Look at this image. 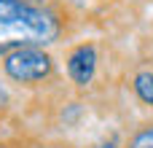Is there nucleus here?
<instances>
[{
    "label": "nucleus",
    "mask_w": 153,
    "mask_h": 148,
    "mask_svg": "<svg viewBox=\"0 0 153 148\" xmlns=\"http://www.w3.org/2000/svg\"><path fill=\"white\" fill-rule=\"evenodd\" d=\"M62 32V19L38 0H0V54L19 46H46Z\"/></svg>",
    "instance_id": "nucleus-1"
},
{
    "label": "nucleus",
    "mask_w": 153,
    "mask_h": 148,
    "mask_svg": "<svg viewBox=\"0 0 153 148\" xmlns=\"http://www.w3.org/2000/svg\"><path fill=\"white\" fill-rule=\"evenodd\" d=\"M3 70L16 84H38L54 73V59L43 46H19L3 54Z\"/></svg>",
    "instance_id": "nucleus-2"
},
{
    "label": "nucleus",
    "mask_w": 153,
    "mask_h": 148,
    "mask_svg": "<svg viewBox=\"0 0 153 148\" xmlns=\"http://www.w3.org/2000/svg\"><path fill=\"white\" fill-rule=\"evenodd\" d=\"M65 65H67V75H70L73 84H78V86L91 84V78L97 73V49H94V43H89V40L75 43L67 51Z\"/></svg>",
    "instance_id": "nucleus-3"
},
{
    "label": "nucleus",
    "mask_w": 153,
    "mask_h": 148,
    "mask_svg": "<svg viewBox=\"0 0 153 148\" xmlns=\"http://www.w3.org/2000/svg\"><path fill=\"white\" fill-rule=\"evenodd\" d=\"M132 89H134V94L143 105L153 108V67H140L132 75Z\"/></svg>",
    "instance_id": "nucleus-4"
},
{
    "label": "nucleus",
    "mask_w": 153,
    "mask_h": 148,
    "mask_svg": "<svg viewBox=\"0 0 153 148\" xmlns=\"http://www.w3.org/2000/svg\"><path fill=\"white\" fill-rule=\"evenodd\" d=\"M126 148H153V124L140 127V129H137V132L129 138Z\"/></svg>",
    "instance_id": "nucleus-5"
},
{
    "label": "nucleus",
    "mask_w": 153,
    "mask_h": 148,
    "mask_svg": "<svg viewBox=\"0 0 153 148\" xmlns=\"http://www.w3.org/2000/svg\"><path fill=\"white\" fill-rule=\"evenodd\" d=\"M5 105H8V94L0 89V111H5Z\"/></svg>",
    "instance_id": "nucleus-6"
},
{
    "label": "nucleus",
    "mask_w": 153,
    "mask_h": 148,
    "mask_svg": "<svg viewBox=\"0 0 153 148\" xmlns=\"http://www.w3.org/2000/svg\"><path fill=\"white\" fill-rule=\"evenodd\" d=\"M100 148H113V146H100Z\"/></svg>",
    "instance_id": "nucleus-7"
}]
</instances>
